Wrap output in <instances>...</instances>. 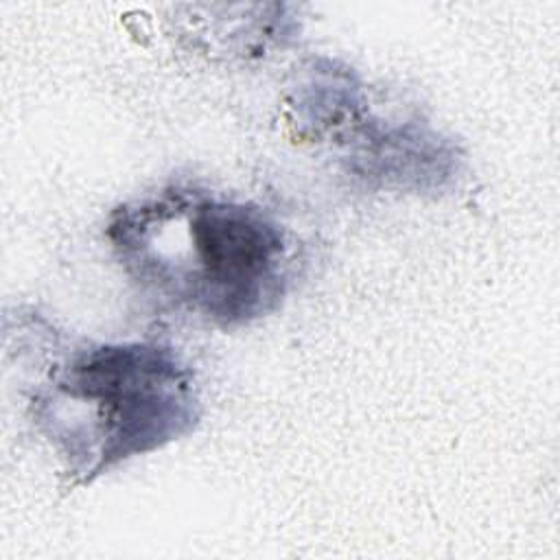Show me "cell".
<instances>
[{"label":"cell","instance_id":"6da1fadb","mask_svg":"<svg viewBox=\"0 0 560 560\" xmlns=\"http://www.w3.org/2000/svg\"><path fill=\"white\" fill-rule=\"evenodd\" d=\"M105 238L140 295L221 330L276 313L298 278V238L271 210L199 182L118 203Z\"/></svg>","mask_w":560,"mask_h":560},{"label":"cell","instance_id":"7a4b0ae2","mask_svg":"<svg viewBox=\"0 0 560 560\" xmlns=\"http://www.w3.org/2000/svg\"><path fill=\"white\" fill-rule=\"evenodd\" d=\"M35 348L22 394L26 416L61 464L70 488L190 435L201 420L192 368L158 339L101 341L59 330L42 315L20 317Z\"/></svg>","mask_w":560,"mask_h":560},{"label":"cell","instance_id":"3957f363","mask_svg":"<svg viewBox=\"0 0 560 560\" xmlns=\"http://www.w3.org/2000/svg\"><path fill=\"white\" fill-rule=\"evenodd\" d=\"M289 109L300 138L328 144L343 171L368 186L438 192L459 173L462 155L451 138L418 118L383 116L361 77L332 59L302 72Z\"/></svg>","mask_w":560,"mask_h":560}]
</instances>
